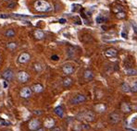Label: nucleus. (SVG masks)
Returning a JSON list of instances; mask_svg holds the SVG:
<instances>
[{"label": "nucleus", "mask_w": 137, "mask_h": 131, "mask_svg": "<svg viewBox=\"0 0 137 131\" xmlns=\"http://www.w3.org/2000/svg\"><path fill=\"white\" fill-rule=\"evenodd\" d=\"M34 8L39 12H46L52 9L51 5L45 0H37L34 3Z\"/></svg>", "instance_id": "f257e3e1"}, {"label": "nucleus", "mask_w": 137, "mask_h": 131, "mask_svg": "<svg viewBox=\"0 0 137 131\" xmlns=\"http://www.w3.org/2000/svg\"><path fill=\"white\" fill-rule=\"evenodd\" d=\"M85 100H86V97H85L84 95L78 94V95H76L75 97H73V98L71 99L70 102H71L72 104H78V103H82V102H83Z\"/></svg>", "instance_id": "f03ea898"}, {"label": "nucleus", "mask_w": 137, "mask_h": 131, "mask_svg": "<svg viewBox=\"0 0 137 131\" xmlns=\"http://www.w3.org/2000/svg\"><path fill=\"white\" fill-rule=\"evenodd\" d=\"M63 72L65 75H71L72 73L74 72V67H73V66L69 65V64H67L63 66Z\"/></svg>", "instance_id": "7ed1b4c3"}, {"label": "nucleus", "mask_w": 137, "mask_h": 131, "mask_svg": "<svg viewBox=\"0 0 137 131\" xmlns=\"http://www.w3.org/2000/svg\"><path fill=\"white\" fill-rule=\"evenodd\" d=\"M82 116H83V119H85L86 121H94L95 120V115H94V113L91 111H88L84 113V114H82Z\"/></svg>", "instance_id": "20e7f679"}, {"label": "nucleus", "mask_w": 137, "mask_h": 131, "mask_svg": "<svg viewBox=\"0 0 137 131\" xmlns=\"http://www.w3.org/2000/svg\"><path fill=\"white\" fill-rule=\"evenodd\" d=\"M109 120H110L111 123L116 124V123H118V122L121 120V115H119L118 113H112V114H110V115H109Z\"/></svg>", "instance_id": "39448f33"}, {"label": "nucleus", "mask_w": 137, "mask_h": 131, "mask_svg": "<svg viewBox=\"0 0 137 131\" xmlns=\"http://www.w3.org/2000/svg\"><path fill=\"white\" fill-rule=\"evenodd\" d=\"M18 79L20 82H26L29 79V75L24 71H20L18 74Z\"/></svg>", "instance_id": "423d86ee"}, {"label": "nucleus", "mask_w": 137, "mask_h": 131, "mask_svg": "<svg viewBox=\"0 0 137 131\" xmlns=\"http://www.w3.org/2000/svg\"><path fill=\"white\" fill-rule=\"evenodd\" d=\"M40 126V122L37 120V119H33L31 120L29 123V128L31 130H35L37 129V128Z\"/></svg>", "instance_id": "0eeeda50"}, {"label": "nucleus", "mask_w": 137, "mask_h": 131, "mask_svg": "<svg viewBox=\"0 0 137 131\" xmlns=\"http://www.w3.org/2000/svg\"><path fill=\"white\" fill-rule=\"evenodd\" d=\"M20 95L22 96L23 98H28V97H30L32 95V90L30 88H28V87H25V88H23L21 90Z\"/></svg>", "instance_id": "6e6552de"}, {"label": "nucleus", "mask_w": 137, "mask_h": 131, "mask_svg": "<svg viewBox=\"0 0 137 131\" xmlns=\"http://www.w3.org/2000/svg\"><path fill=\"white\" fill-rule=\"evenodd\" d=\"M2 77H3V79H7V80L12 79V78H13V72H12V70H11V69L6 70V71L2 74Z\"/></svg>", "instance_id": "1a4fd4ad"}, {"label": "nucleus", "mask_w": 137, "mask_h": 131, "mask_svg": "<svg viewBox=\"0 0 137 131\" xmlns=\"http://www.w3.org/2000/svg\"><path fill=\"white\" fill-rule=\"evenodd\" d=\"M30 60V55L27 53H22L19 57V62L20 63H26Z\"/></svg>", "instance_id": "9d476101"}, {"label": "nucleus", "mask_w": 137, "mask_h": 131, "mask_svg": "<svg viewBox=\"0 0 137 131\" xmlns=\"http://www.w3.org/2000/svg\"><path fill=\"white\" fill-rule=\"evenodd\" d=\"M117 54H118L117 50L114 49V48H109V49H108L105 52V55L108 57H114V56H117Z\"/></svg>", "instance_id": "9b49d317"}, {"label": "nucleus", "mask_w": 137, "mask_h": 131, "mask_svg": "<svg viewBox=\"0 0 137 131\" xmlns=\"http://www.w3.org/2000/svg\"><path fill=\"white\" fill-rule=\"evenodd\" d=\"M115 11H116V16H117V18H119V19H124L125 17H126V13L124 12V11H122V8H116L115 9Z\"/></svg>", "instance_id": "f8f14e48"}, {"label": "nucleus", "mask_w": 137, "mask_h": 131, "mask_svg": "<svg viewBox=\"0 0 137 131\" xmlns=\"http://www.w3.org/2000/svg\"><path fill=\"white\" fill-rule=\"evenodd\" d=\"M95 21H96V23H98V24H101V23H104L106 22V21H108V18L103 16V15H98V16L96 17V19H95Z\"/></svg>", "instance_id": "ddd939ff"}, {"label": "nucleus", "mask_w": 137, "mask_h": 131, "mask_svg": "<svg viewBox=\"0 0 137 131\" xmlns=\"http://www.w3.org/2000/svg\"><path fill=\"white\" fill-rule=\"evenodd\" d=\"M54 125H55V121L52 118H47L45 121V127L47 128H51L52 127H54Z\"/></svg>", "instance_id": "4468645a"}, {"label": "nucleus", "mask_w": 137, "mask_h": 131, "mask_svg": "<svg viewBox=\"0 0 137 131\" xmlns=\"http://www.w3.org/2000/svg\"><path fill=\"white\" fill-rule=\"evenodd\" d=\"M34 36H35L36 39L41 40V39H43V38L45 37V33H44V32H42V31L37 30V31L34 32Z\"/></svg>", "instance_id": "2eb2a0df"}, {"label": "nucleus", "mask_w": 137, "mask_h": 131, "mask_svg": "<svg viewBox=\"0 0 137 131\" xmlns=\"http://www.w3.org/2000/svg\"><path fill=\"white\" fill-rule=\"evenodd\" d=\"M85 79H87V80H90L94 78V74L92 72L91 70H85L84 71V75H83Z\"/></svg>", "instance_id": "dca6fc26"}, {"label": "nucleus", "mask_w": 137, "mask_h": 131, "mask_svg": "<svg viewBox=\"0 0 137 131\" xmlns=\"http://www.w3.org/2000/svg\"><path fill=\"white\" fill-rule=\"evenodd\" d=\"M121 110L123 112H125V113H128V112L131 111V106L128 103H126V102H123L121 104Z\"/></svg>", "instance_id": "f3484780"}, {"label": "nucleus", "mask_w": 137, "mask_h": 131, "mask_svg": "<svg viewBox=\"0 0 137 131\" xmlns=\"http://www.w3.org/2000/svg\"><path fill=\"white\" fill-rule=\"evenodd\" d=\"M121 90H122L124 92H131V87L128 83H122V84H121Z\"/></svg>", "instance_id": "a211bd4d"}, {"label": "nucleus", "mask_w": 137, "mask_h": 131, "mask_svg": "<svg viewBox=\"0 0 137 131\" xmlns=\"http://www.w3.org/2000/svg\"><path fill=\"white\" fill-rule=\"evenodd\" d=\"M55 113L59 115V116H60V117H63V115H64V111H63L62 107H60V106H59V107H57V108L55 109Z\"/></svg>", "instance_id": "6ab92c4d"}, {"label": "nucleus", "mask_w": 137, "mask_h": 131, "mask_svg": "<svg viewBox=\"0 0 137 131\" xmlns=\"http://www.w3.org/2000/svg\"><path fill=\"white\" fill-rule=\"evenodd\" d=\"M126 74L128 76H135L137 75V70L134 68H128L126 69Z\"/></svg>", "instance_id": "aec40b11"}, {"label": "nucleus", "mask_w": 137, "mask_h": 131, "mask_svg": "<svg viewBox=\"0 0 137 131\" xmlns=\"http://www.w3.org/2000/svg\"><path fill=\"white\" fill-rule=\"evenodd\" d=\"M72 84V79L70 78H65L64 80H63V85L65 87H68Z\"/></svg>", "instance_id": "412c9836"}, {"label": "nucleus", "mask_w": 137, "mask_h": 131, "mask_svg": "<svg viewBox=\"0 0 137 131\" xmlns=\"http://www.w3.org/2000/svg\"><path fill=\"white\" fill-rule=\"evenodd\" d=\"M95 110L98 112V113H103V112L106 110V107H105V105L104 104H97V105H95Z\"/></svg>", "instance_id": "4be33fe9"}, {"label": "nucleus", "mask_w": 137, "mask_h": 131, "mask_svg": "<svg viewBox=\"0 0 137 131\" xmlns=\"http://www.w3.org/2000/svg\"><path fill=\"white\" fill-rule=\"evenodd\" d=\"M33 90L35 92H41L43 91V86L41 84H35L33 86Z\"/></svg>", "instance_id": "5701e85b"}, {"label": "nucleus", "mask_w": 137, "mask_h": 131, "mask_svg": "<svg viewBox=\"0 0 137 131\" xmlns=\"http://www.w3.org/2000/svg\"><path fill=\"white\" fill-rule=\"evenodd\" d=\"M5 35H6L7 37H14L15 36V31L12 29L7 30V32L5 33Z\"/></svg>", "instance_id": "b1692460"}, {"label": "nucleus", "mask_w": 137, "mask_h": 131, "mask_svg": "<svg viewBox=\"0 0 137 131\" xmlns=\"http://www.w3.org/2000/svg\"><path fill=\"white\" fill-rule=\"evenodd\" d=\"M130 87H131V92H137V82H134Z\"/></svg>", "instance_id": "393cba45"}, {"label": "nucleus", "mask_w": 137, "mask_h": 131, "mask_svg": "<svg viewBox=\"0 0 137 131\" xmlns=\"http://www.w3.org/2000/svg\"><path fill=\"white\" fill-rule=\"evenodd\" d=\"M17 47V43H7V48L10 50H13Z\"/></svg>", "instance_id": "a878e982"}, {"label": "nucleus", "mask_w": 137, "mask_h": 131, "mask_svg": "<svg viewBox=\"0 0 137 131\" xmlns=\"http://www.w3.org/2000/svg\"><path fill=\"white\" fill-rule=\"evenodd\" d=\"M82 128V126L81 124H76L74 125V130L75 131H81Z\"/></svg>", "instance_id": "bb28decb"}, {"label": "nucleus", "mask_w": 137, "mask_h": 131, "mask_svg": "<svg viewBox=\"0 0 137 131\" xmlns=\"http://www.w3.org/2000/svg\"><path fill=\"white\" fill-rule=\"evenodd\" d=\"M121 36H122V38H124V39H127L128 38V33L125 29H123L122 32H121Z\"/></svg>", "instance_id": "cd10ccee"}, {"label": "nucleus", "mask_w": 137, "mask_h": 131, "mask_svg": "<svg viewBox=\"0 0 137 131\" xmlns=\"http://www.w3.org/2000/svg\"><path fill=\"white\" fill-rule=\"evenodd\" d=\"M34 68H35V70L37 72H41L42 71V66H41L40 64H35L34 65Z\"/></svg>", "instance_id": "c85d7f7f"}, {"label": "nucleus", "mask_w": 137, "mask_h": 131, "mask_svg": "<svg viewBox=\"0 0 137 131\" xmlns=\"http://www.w3.org/2000/svg\"><path fill=\"white\" fill-rule=\"evenodd\" d=\"M132 26H133V28H134V32H135V33H137V25H136V24H135V23L134 22V21L132 22Z\"/></svg>", "instance_id": "c756f323"}, {"label": "nucleus", "mask_w": 137, "mask_h": 131, "mask_svg": "<svg viewBox=\"0 0 137 131\" xmlns=\"http://www.w3.org/2000/svg\"><path fill=\"white\" fill-rule=\"evenodd\" d=\"M15 6H16V4L15 3H10L7 5V7H8V8H13Z\"/></svg>", "instance_id": "7c9ffc66"}, {"label": "nucleus", "mask_w": 137, "mask_h": 131, "mask_svg": "<svg viewBox=\"0 0 137 131\" xmlns=\"http://www.w3.org/2000/svg\"><path fill=\"white\" fill-rule=\"evenodd\" d=\"M0 18H2V19H7V18H9V16L8 15H4V14H2V15H0Z\"/></svg>", "instance_id": "2f4dec72"}, {"label": "nucleus", "mask_w": 137, "mask_h": 131, "mask_svg": "<svg viewBox=\"0 0 137 131\" xmlns=\"http://www.w3.org/2000/svg\"><path fill=\"white\" fill-rule=\"evenodd\" d=\"M66 21H67V20H66L65 19H60V20H59V23H61V24H64Z\"/></svg>", "instance_id": "473e14b6"}, {"label": "nucleus", "mask_w": 137, "mask_h": 131, "mask_svg": "<svg viewBox=\"0 0 137 131\" xmlns=\"http://www.w3.org/2000/svg\"><path fill=\"white\" fill-rule=\"evenodd\" d=\"M51 59H52V60H59V56H52Z\"/></svg>", "instance_id": "72a5a7b5"}, {"label": "nucleus", "mask_w": 137, "mask_h": 131, "mask_svg": "<svg viewBox=\"0 0 137 131\" xmlns=\"http://www.w3.org/2000/svg\"><path fill=\"white\" fill-rule=\"evenodd\" d=\"M52 131H61V130H60V128H54Z\"/></svg>", "instance_id": "f704fd0d"}, {"label": "nucleus", "mask_w": 137, "mask_h": 131, "mask_svg": "<svg viewBox=\"0 0 137 131\" xmlns=\"http://www.w3.org/2000/svg\"><path fill=\"white\" fill-rule=\"evenodd\" d=\"M34 114H35V115H37V114H38V115H40V114H41V112H39V111H34Z\"/></svg>", "instance_id": "c9c22d12"}, {"label": "nucleus", "mask_w": 137, "mask_h": 131, "mask_svg": "<svg viewBox=\"0 0 137 131\" xmlns=\"http://www.w3.org/2000/svg\"><path fill=\"white\" fill-rule=\"evenodd\" d=\"M7 83L5 81V82H4V87H5V88H7Z\"/></svg>", "instance_id": "e433bc0d"}, {"label": "nucleus", "mask_w": 137, "mask_h": 131, "mask_svg": "<svg viewBox=\"0 0 137 131\" xmlns=\"http://www.w3.org/2000/svg\"><path fill=\"white\" fill-rule=\"evenodd\" d=\"M37 131H44L43 129H39V130H37Z\"/></svg>", "instance_id": "4c0bfd02"}, {"label": "nucleus", "mask_w": 137, "mask_h": 131, "mask_svg": "<svg viewBox=\"0 0 137 131\" xmlns=\"http://www.w3.org/2000/svg\"><path fill=\"white\" fill-rule=\"evenodd\" d=\"M5 1H7V0H5Z\"/></svg>", "instance_id": "58836bf2"}]
</instances>
